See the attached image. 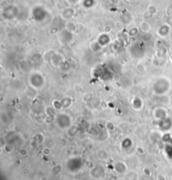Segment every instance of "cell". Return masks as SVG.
Masks as SVG:
<instances>
[{
	"label": "cell",
	"mask_w": 172,
	"mask_h": 180,
	"mask_svg": "<svg viewBox=\"0 0 172 180\" xmlns=\"http://www.w3.org/2000/svg\"><path fill=\"white\" fill-rule=\"evenodd\" d=\"M111 40V38L109 34L107 33H103L100 34L98 38V42L100 44L101 46H105L109 44Z\"/></svg>",
	"instance_id": "52a82bcc"
},
{
	"label": "cell",
	"mask_w": 172,
	"mask_h": 180,
	"mask_svg": "<svg viewBox=\"0 0 172 180\" xmlns=\"http://www.w3.org/2000/svg\"><path fill=\"white\" fill-rule=\"evenodd\" d=\"M157 13L156 7L154 5H149L147 10L145 11L143 14V19L144 20H149V19H151L154 15H155Z\"/></svg>",
	"instance_id": "8992f818"
},
{
	"label": "cell",
	"mask_w": 172,
	"mask_h": 180,
	"mask_svg": "<svg viewBox=\"0 0 172 180\" xmlns=\"http://www.w3.org/2000/svg\"><path fill=\"white\" fill-rule=\"evenodd\" d=\"M104 33H107V34H109L110 33L111 31V27L110 26H105V28H104Z\"/></svg>",
	"instance_id": "5bb4252c"
},
{
	"label": "cell",
	"mask_w": 172,
	"mask_h": 180,
	"mask_svg": "<svg viewBox=\"0 0 172 180\" xmlns=\"http://www.w3.org/2000/svg\"><path fill=\"white\" fill-rule=\"evenodd\" d=\"M65 29H67V30L70 31V32H75V30L77 29V24L73 22V21H67V23H66V27Z\"/></svg>",
	"instance_id": "30bf717a"
},
{
	"label": "cell",
	"mask_w": 172,
	"mask_h": 180,
	"mask_svg": "<svg viewBox=\"0 0 172 180\" xmlns=\"http://www.w3.org/2000/svg\"><path fill=\"white\" fill-rule=\"evenodd\" d=\"M123 22H122V21H117L115 24H114V25H115V28L117 29H122L123 28Z\"/></svg>",
	"instance_id": "7c38bea8"
},
{
	"label": "cell",
	"mask_w": 172,
	"mask_h": 180,
	"mask_svg": "<svg viewBox=\"0 0 172 180\" xmlns=\"http://www.w3.org/2000/svg\"><path fill=\"white\" fill-rule=\"evenodd\" d=\"M19 14L18 8L14 5H8L2 10V17L6 20H12Z\"/></svg>",
	"instance_id": "7a4b0ae2"
},
{
	"label": "cell",
	"mask_w": 172,
	"mask_h": 180,
	"mask_svg": "<svg viewBox=\"0 0 172 180\" xmlns=\"http://www.w3.org/2000/svg\"><path fill=\"white\" fill-rule=\"evenodd\" d=\"M169 33H170V26L169 24H163L157 29L158 35L162 37V38H164V37L168 36Z\"/></svg>",
	"instance_id": "5b68a950"
},
{
	"label": "cell",
	"mask_w": 172,
	"mask_h": 180,
	"mask_svg": "<svg viewBox=\"0 0 172 180\" xmlns=\"http://www.w3.org/2000/svg\"><path fill=\"white\" fill-rule=\"evenodd\" d=\"M76 14V9L72 7H67V8H65L64 9H62V11L61 12V17H62V19L64 20H70L72 19L73 17Z\"/></svg>",
	"instance_id": "3957f363"
},
{
	"label": "cell",
	"mask_w": 172,
	"mask_h": 180,
	"mask_svg": "<svg viewBox=\"0 0 172 180\" xmlns=\"http://www.w3.org/2000/svg\"><path fill=\"white\" fill-rule=\"evenodd\" d=\"M139 29L144 33H148L150 30V24L147 20H143L139 24Z\"/></svg>",
	"instance_id": "9c48e42d"
},
{
	"label": "cell",
	"mask_w": 172,
	"mask_h": 180,
	"mask_svg": "<svg viewBox=\"0 0 172 180\" xmlns=\"http://www.w3.org/2000/svg\"><path fill=\"white\" fill-rule=\"evenodd\" d=\"M30 84L35 87H41L44 84V78L40 74L35 73L32 74L30 76Z\"/></svg>",
	"instance_id": "277c9868"
},
{
	"label": "cell",
	"mask_w": 172,
	"mask_h": 180,
	"mask_svg": "<svg viewBox=\"0 0 172 180\" xmlns=\"http://www.w3.org/2000/svg\"><path fill=\"white\" fill-rule=\"evenodd\" d=\"M128 1H129V2H131V1H136V0H128Z\"/></svg>",
	"instance_id": "2e32d148"
},
{
	"label": "cell",
	"mask_w": 172,
	"mask_h": 180,
	"mask_svg": "<svg viewBox=\"0 0 172 180\" xmlns=\"http://www.w3.org/2000/svg\"><path fill=\"white\" fill-rule=\"evenodd\" d=\"M139 32V29L138 27H134V28H131L128 31V35L130 37H134V36L137 35L138 33Z\"/></svg>",
	"instance_id": "8fae6325"
},
{
	"label": "cell",
	"mask_w": 172,
	"mask_h": 180,
	"mask_svg": "<svg viewBox=\"0 0 172 180\" xmlns=\"http://www.w3.org/2000/svg\"><path fill=\"white\" fill-rule=\"evenodd\" d=\"M82 0H67V2L70 5H77L81 2Z\"/></svg>",
	"instance_id": "4fadbf2b"
},
{
	"label": "cell",
	"mask_w": 172,
	"mask_h": 180,
	"mask_svg": "<svg viewBox=\"0 0 172 180\" xmlns=\"http://www.w3.org/2000/svg\"><path fill=\"white\" fill-rule=\"evenodd\" d=\"M109 2L113 3V4H117V3H118V2H119V0H109Z\"/></svg>",
	"instance_id": "9a60e30c"
},
{
	"label": "cell",
	"mask_w": 172,
	"mask_h": 180,
	"mask_svg": "<svg viewBox=\"0 0 172 180\" xmlns=\"http://www.w3.org/2000/svg\"><path fill=\"white\" fill-rule=\"evenodd\" d=\"M97 3L96 0H82V4L83 6V8L86 9H91V8H94Z\"/></svg>",
	"instance_id": "ba28073f"
},
{
	"label": "cell",
	"mask_w": 172,
	"mask_h": 180,
	"mask_svg": "<svg viewBox=\"0 0 172 180\" xmlns=\"http://www.w3.org/2000/svg\"><path fill=\"white\" fill-rule=\"evenodd\" d=\"M31 16L35 22H43L46 19L47 16H48V12L44 7L37 5L35 6L32 8Z\"/></svg>",
	"instance_id": "6da1fadb"
}]
</instances>
